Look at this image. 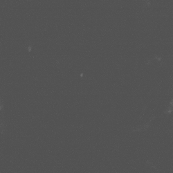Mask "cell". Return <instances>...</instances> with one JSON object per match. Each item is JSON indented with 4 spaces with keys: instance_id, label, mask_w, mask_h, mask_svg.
Returning <instances> with one entry per match:
<instances>
[{
    "instance_id": "cell-1",
    "label": "cell",
    "mask_w": 173,
    "mask_h": 173,
    "mask_svg": "<svg viewBox=\"0 0 173 173\" xmlns=\"http://www.w3.org/2000/svg\"><path fill=\"white\" fill-rule=\"evenodd\" d=\"M168 112H173V99L171 100L169 106L168 107Z\"/></svg>"
}]
</instances>
